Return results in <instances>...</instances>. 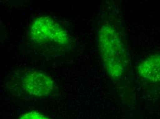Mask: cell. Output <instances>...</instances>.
Returning a JSON list of instances; mask_svg holds the SVG:
<instances>
[{
  "mask_svg": "<svg viewBox=\"0 0 160 119\" xmlns=\"http://www.w3.org/2000/svg\"><path fill=\"white\" fill-rule=\"evenodd\" d=\"M95 23L97 44L105 73L123 103L132 104L134 72L122 3L102 2Z\"/></svg>",
  "mask_w": 160,
  "mask_h": 119,
  "instance_id": "1",
  "label": "cell"
},
{
  "mask_svg": "<svg viewBox=\"0 0 160 119\" xmlns=\"http://www.w3.org/2000/svg\"><path fill=\"white\" fill-rule=\"evenodd\" d=\"M74 47L68 30L52 17L33 15L26 26L19 50L23 55L43 60L64 57Z\"/></svg>",
  "mask_w": 160,
  "mask_h": 119,
  "instance_id": "2",
  "label": "cell"
},
{
  "mask_svg": "<svg viewBox=\"0 0 160 119\" xmlns=\"http://www.w3.org/2000/svg\"><path fill=\"white\" fill-rule=\"evenodd\" d=\"M3 85L9 95L23 100H48L60 93L58 83L51 74L35 68L14 70L6 76Z\"/></svg>",
  "mask_w": 160,
  "mask_h": 119,
  "instance_id": "3",
  "label": "cell"
},
{
  "mask_svg": "<svg viewBox=\"0 0 160 119\" xmlns=\"http://www.w3.org/2000/svg\"><path fill=\"white\" fill-rule=\"evenodd\" d=\"M135 74L140 85L152 91L160 90V52L150 53L135 68Z\"/></svg>",
  "mask_w": 160,
  "mask_h": 119,
  "instance_id": "4",
  "label": "cell"
},
{
  "mask_svg": "<svg viewBox=\"0 0 160 119\" xmlns=\"http://www.w3.org/2000/svg\"><path fill=\"white\" fill-rule=\"evenodd\" d=\"M19 119H51L47 116L37 111H29L20 116Z\"/></svg>",
  "mask_w": 160,
  "mask_h": 119,
  "instance_id": "5",
  "label": "cell"
}]
</instances>
